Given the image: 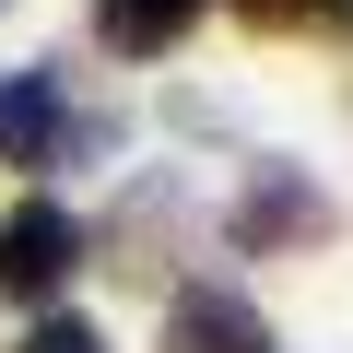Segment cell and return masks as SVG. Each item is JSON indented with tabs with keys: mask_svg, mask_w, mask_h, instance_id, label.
Returning <instances> with one entry per match:
<instances>
[{
	"mask_svg": "<svg viewBox=\"0 0 353 353\" xmlns=\"http://www.w3.org/2000/svg\"><path fill=\"white\" fill-rule=\"evenodd\" d=\"M71 271H83V224L59 201H12L0 212V306H48Z\"/></svg>",
	"mask_w": 353,
	"mask_h": 353,
	"instance_id": "obj_1",
	"label": "cell"
},
{
	"mask_svg": "<svg viewBox=\"0 0 353 353\" xmlns=\"http://www.w3.org/2000/svg\"><path fill=\"white\" fill-rule=\"evenodd\" d=\"M94 130L71 118L59 71H0V165H71Z\"/></svg>",
	"mask_w": 353,
	"mask_h": 353,
	"instance_id": "obj_2",
	"label": "cell"
},
{
	"mask_svg": "<svg viewBox=\"0 0 353 353\" xmlns=\"http://www.w3.org/2000/svg\"><path fill=\"white\" fill-rule=\"evenodd\" d=\"M165 353H271V318L248 294H224V283H189L165 306Z\"/></svg>",
	"mask_w": 353,
	"mask_h": 353,
	"instance_id": "obj_3",
	"label": "cell"
},
{
	"mask_svg": "<svg viewBox=\"0 0 353 353\" xmlns=\"http://www.w3.org/2000/svg\"><path fill=\"white\" fill-rule=\"evenodd\" d=\"M201 12H212V0H94V36H106L118 59H165Z\"/></svg>",
	"mask_w": 353,
	"mask_h": 353,
	"instance_id": "obj_4",
	"label": "cell"
},
{
	"mask_svg": "<svg viewBox=\"0 0 353 353\" xmlns=\"http://www.w3.org/2000/svg\"><path fill=\"white\" fill-rule=\"evenodd\" d=\"M283 236H330V201H306L294 176L271 165L259 189H248V212H236V248H283Z\"/></svg>",
	"mask_w": 353,
	"mask_h": 353,
	"instance_id": "obj_5",
	"label": "cell"
},
{
	"mask_svg": "<svg viewBox=\"0 0 353 353\" xmlns=\"http://www.w3.org/2000/svg\"><path fill=\"white\" fill-rule=\"evenodd\" d=\"M24 353H106V330H94V318H36Z\"/></svg>",
	"mask_w": 353,
	"mask_h": 353,
	"instance_id": "obj_6",
	"label": "cell"
},
{
	"mask_svg": "<svg viewBox=\"0 0 353 353\" xmlns=\"http://www.w3.org/2000/svg\"><path fill=\"white\" fill-rule=\"evenodd\" d=\"M248 12H259V24H294V12H306V0H248Z\"/></svg>",
	"mask_w": 353,
	"mask_h": 353,
	"instance_id": "obj_7",
	"label": "cell"
},
{
	"mask_svg": "<svg viewBox=\"0 0 353 353\" xmlns=\"http://www.w3.org/2000/svg\"><path fill=\"white\" fill-rule=\"evenodd\" d=\"M0 12H12V0H0Z\"/></svg>",
	"mask_w": 353,
	"mask_h": 353,
	"instance_id": "obj_8",
	"label": "cell"
},
{
	"mask_svg": "<svg viewBox=\"0 0 353 353\" xmlns=\"http://www.w3.org/2000/svg\"><path fill=\"white\" fill-rule=\"evenodd\" d=\"M341 12H353V0H341Z\"/></svg>",
	"mask_w": 353,
	"mask_h": 353,
	"instance_id": "obj_9",
	"label": "cell"
}]
</instances>
